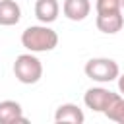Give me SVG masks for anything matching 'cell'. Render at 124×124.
Wrapping results in <instances>:
<instances>
[{
	"label": "cell",
	"instance_id": "cell-9",
	"mask_svg": "<svg viewBox=\"0 0 124 124\" xmlns=\"http://www.w3.org/2000/svg\"><path fill=\"white\" fill-rule=\"evenodd\" d=\"M60 14V4L58 0H37L35 2V17L41 21V23H52L56 21Z\"/></svg>",
	"mask_w": 124,
	"mask_h": 124
},
{
	"label": "cell",
	"instance_id": "cell-6",
	"mask_svg": "<svg viewBox=\"0 0 124 124\" xmlns=\"http://www.w3.org/2000/svg\"><path fill=\"white\" fill-rule=\"evenodd\" d=\"M54 120H56L58 124H81V122L85 120V114H83V110H81L78 105H74V103H64V105H60V107L56 108Z\"/></svg>",
	"mask_w": 124,
	"mask_h": 124
},
{
	"label": "cell",
	"instance_id": "cell-10",
	"mask_svg": "<svg viewBox=\"0 0 124 124\" xmlns=\"http://www.w3.org/2000/svg\"><path fill=\"white\" fill-rule=\"evenodd\" d=\"M21 19V8L16 0H0V25L12 27L19 23Z\"/></svg>",
	"mask_w": 124,
	"mask_h": 124
},
{
	"label": "cell",
	"instance_id": "cell-12",
	"mask_svg": "<svg viewBox=\"0 0 124 124\" xmlns=\"http://www.w3.org/2000/svg\"><path fill=\"white\" fill-rule=\"evenodd\" d=\"M95 10L97 14H116V12H122V2L120 0H97Z\"/></svg>",
	"mask_w": 124,
	"mask_h": 124
},
{
	"label": "cell",
	"instance_id": "cell-5",
	"mask_svg": "<svg viewBox=\"0 0 124 124\" xmlns=\"http://www.w3.org/2000/svg\"><path fill=\"white\" fill-rule=\"evenodd\" d=\"M97 29L105 35H116L122 27H124V16L122 12L116 14H97Z\"/></svg>",
	"mask_w": 124,
	"mask_h": 124
},
{
	"label": "cell",
	"instance_id": "cell-7",
	"mask_svg": "<svg viewBox=\"0 0 124 124\" xmlns=\"http://www.w3.org/2000/svg\"><path fill=\"white\" fill-rule=\"evenodd\" d=\"M17 122H27L23 116V108L17 101L6 99L0 103V124H17Z\"/></svg>",
	"mask_w": 124,
	"mask_h": 124
},
{
	"label": "cell",
	"instance_id": "cell-2",
	"mask_svg": "<svg viewBox=\"0 0 124 124\" xmlns=\"http://www.w3.org/2000/svg\"><path fill=\"white\" fill-rule=\"evenodd\" d=\"M14 76L19 83H25V85H33L43 78V64L35 56V52H25L16 58Z\"/></svg>",
	"mask_w": 124,
	"mask_h": 124
},
{
	"label": "cell",
	"instance_id": "cell-3",
	"mask_svg": "<svg viewBox=\"0 0 124 124\" xmlns=\"http://www.w3.org/2000/svg\"><path fill=\"white\" fill-rule=\"evenodd\" d=\"M83 72L89 79L97 81V83H110L114 79H118L120 76V68L112 58H91L85 62Z\"/></svg>",
	"mask_w": 124,
	"mask_h": 124
},
{
	"label": "cell",
	"instance_id": "cell-8",
	"mask_svg": "<svg viewBox=\"0 0 124 124\" xmlns=\"http://www.w3.org/2000/svg\"><path fill=\"white\" fill-rule=\"evenodd\" d=\"M91 12V2L89 0H64L62 4V14L70 21H83Z\"/></svg>",
	"mask_w": 124,
	"mask_h": 124
},
{
	"label": "cell",
	"instance_id": "cell-4",
	"mask_svg": "<svg viewBox=\"0 0 124 124\" xmlns=\"http://www.w3.org/2000/svg\"><path fill=\"white\" fill-rule=\"evenodd\" d=\"M118 97V93H112L110 89L105 87H89L83 95V103L87 108H91L93 112H103L112 105V101Z\"/></svg>",
	"mask_w": 124,
	"mask_h": 124
},
{
	"label": "cell",
	"instance_id": "cell-14",
	"mask_svg": "<svg viewBox=\"0 0 124 124\" xmlns=\"http://www.w3.org/2000/svg\"><path fill=\"white\" fill-rule=\"evenodd\" d=\"M120 2H122V10H124V0H120Z\"/></svg>",
	"mask_w": 124,
	"mask_h": 124
},
{
	"label": "cell",
	"instance_id": "cell-11",
	"mask_svg": "<svg viewBox=\"0 0 124 124\" xmlns=\"http://www.w3.org/2000/svg\"><path fill=\"white\" fill-rule=\"evenodd\" d=\"M105 116H107L108 120H114V122H118V124H124V97H122V95H118V97L112 101V105L105 110Z\"/></svg>",
	"mask_w": 124,
	"mask_h": 124
},
{
	"label": "cell",
	"instance_id": "cell-1",
	"mask_svg": "<svg viewBox=\"0 0 124 124\" xmlns=\"http://www.w3.org/2000/svg\"><path fill=\"white\" fill-rule=\"evenodd\" d=\"M21 45L29 52H50L58 46V33L46 23L31 25L21 33Z\"/></svg>",
	"mask_w": 124,
	"mask_h": 124
},
{
	"label": "cell",
	"instance_id": "cell-13",
	"mask_svg": "<svg viewBox=\"0 0 124 124\" xmlns=\"http://www.w3.org/2000/svg\"><path fill=\"white\" fill-rule=\"evenodd\" d=\"M118 91L124 95V74H120V76H118Z\"/></svg>",
	"mask_w": 124,
	"mask_h": 124
}]
</instances>
